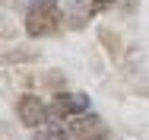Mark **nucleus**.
<instances>
[{
	"label": "nucleus",
	"instance_id": "nucleus-2",
	"mask_svg": "<svg viewBox=\"0 0 149 140\" xmlns=\"http://www.w3.org/2000/svg\"><path fill=\"white\" fill-rule=\"evenodd\" d=\"M16 115H19V121L26 124V127H41L45 121H48V105L38 99V96H19L16 99Z\"/></svg>",
	"mask_w": 149,
	"mask_h": 140
},
{
	"label": "nucleus",
	"instance_id": "nucleus-1",
	"mask_svg": "<svg viewBox=\"0 0 149 140\" xmlns=\"http://www.w3.org/2000/svg\"><path fill=\"white\" fill-rule=\"evenodd\" d=\"M57 26H60V10L51 0H38L26 13V32L29 35H51V32H57Z\"/></svg>",
	"mask_w": 149,
	"mask_h": 140
},
{
	"label": "nucleus",
	"instance_id": "nucleus-5",
	"mask_svg": "<svg viewBox=\"0 0 149 140\" xmlns=\"http://www.w3.org/2000/svg\"><path fill=\"white\" fill-rule=\"evenodd\" d=\"M32 140H57V137H51V134H35Z\"/></svg>",
	"mask_w": 149,
	"mask_h": 140
},
{
	"label": "nucleus",
	"instance_id": "nucleus-3",
	"mask_svg": "<svg viewBox=\"0 0 149 140\" xmlns=\"http://www.w3.org/2000/svg\"><path fill=\"white\" fill-rule=\"evenodd\" d=\"M67 131H70V137H73V140H98V137H105V124H102V118H98V115H89V112L76 115V118L67 124Z\"/></svg>",
	"mask_w": 149,
	"mask_h": 140
},
{
	"label": "nucleus",
	"instance_id": "nucleus-6",
	"mask_svg": "<svg viewBox=\"0 0 149 140\" xmlns=\"http://www.w3.org/2000/svg\"><path fill=\"white\" fill-rule=\"evenodd\" d=\"M98 140H108V137H98Z\"/></svg>",
	"mask_w": 149,
	"mask_h": 140
},
{
	"label": "nucleus",
	"instance_id": "nucleus-4",
	"mask_svg": "<svg viewBox=\"0 0 149 140\" xmlns=\"http://www.w3.org/2000/svg\"><path fill=\"white\" fill-rule=\"evenodd\" d=\"M86 108H89V96H86V92H60V96H54V102H51L54 118H63V115H83Z\"/></svg>",
	"mask_w": 149,
	"mask_h": 140
}]
</instances>
